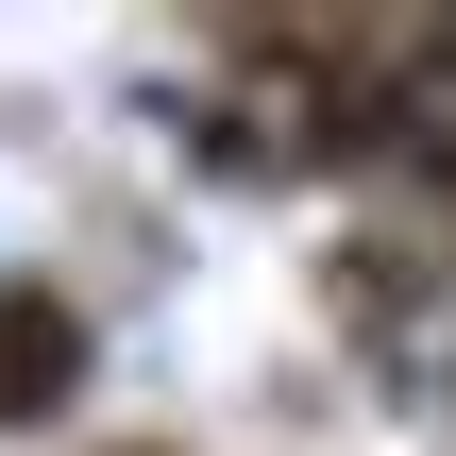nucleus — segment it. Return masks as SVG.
<instances>
[{
  "mask_svg": "<svg viewBox=\"0 0 456 456\" xmlns=\"http://www.w3.org/2000/svg\"><path fill=\"white\" fill-rule=\"evenodd\" d=\"M85 372H102V322H85L51 271H17V288H0V440H51V423L85 406Z\"/></svg>",
  "mask_w": 456,
  "mask_h": 456,
  "instance_id": "f257e3e1",
  "label": "nucleus"
},
{
  "mask_svg": "<svg viewBox=\"0 0 456 456\" xmlns=\"http://www.w3.org/2000/svg\"><path fill=\"white\" fill-rule=\"evenodd\" d=\"M406 186H423V203H440V220H456V118H440V135H423V152H406ZM440 271H456V254H440Z\"/></svg>",
  "mask_w": 456,
  "mask_h": 456,
  "instance_id": "f03ea898",
  "label": "nucleus"
},
{
  "mask_svg": "<svg viewBox=\"0 0 456 456\" xmlns=\"http://www.w3.org/2000/svg\"><path fill=\"white\" fill-rule=\"evenodd\" d=\"M85 456H169V440H85Z\"/></svg>",
  "mask_w": 456,
  "mask_h": 456,
  "instance_id": "7ed1b4c3",
  "label": "nucleus"
}]
</instances>
